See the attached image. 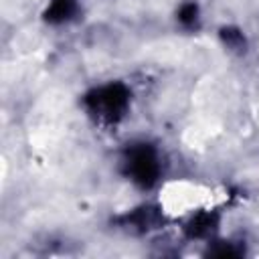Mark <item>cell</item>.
<instances>
[{
    "mask_svg": "<svg viewBox=\"0 0 259 259\" xmlns=\"http://www.w3.org/2000/svg\"><path fill=\"white\" fill-rule=\"evenodd\" d=\"M85 103L99 119L113 123L125 113L130 105V91L123 83H107L89 91L85 95Z\"/></svg>",
    "mask_w": 259,
    "mask_h": 259,
    "instance_id": "obj_1",
    "label": "cell"
},
{
    "mask_svg": "<svg viewBox=\"0 0 259 259\" xmlns=\"http://www.w3.org/2000/svg\"><path fill=\"white\" fill-rule=\"evenodd\" d=\"M125 174L140 188H150L160 176V156L150 144H134L125 152Z\"/></svg>",
    "mask_w": 259,
    "mask_h": 259,
    "instance_id": "obj_2",
    "label": "cell"
},
{
    "mask_svg": "<svg viewBox=\"0 0 259 259\" xmlns=\"http://www.w3.org/2000/svg\"><path fill=\"white\" fill-rule=\"evenodd\" d=\"M73 12H75V0H51L45 12V18L57 24V22H65L67 18H71Z\"/></svg>",
    "mask_w": 259,
    "mask_h": 259,
    "instance_id": "obj_3",
    "label": "cell"
},
{
    "mask_svg": "<svg viewBox=\"0 0 259 259\" xmlns=\"http://www.w3.org/2000/svg\"><path fill=\"white\" fill-rule=\"evenodd\" d=\"M198 20V4L196 2H184L178 8V22L184 26H194Z\"/></svg>",
    "mask_w": 259,
    "mask_h": 259,
    "instance_id": "obj_4",
    "label": "cell"
}]
</instances>
